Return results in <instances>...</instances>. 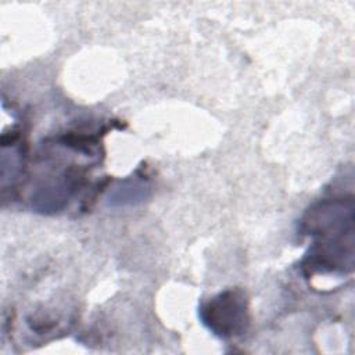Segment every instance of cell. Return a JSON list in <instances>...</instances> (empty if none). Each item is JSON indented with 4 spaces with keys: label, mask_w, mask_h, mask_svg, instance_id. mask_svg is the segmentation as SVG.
<instances>
[{
    "label": "cell",
    "mask_w": 355,
    "mask_h": 355,
    "mask_svg": "<svg viewBox=\"0 0 355 355\" xmlns=\"http://www.w3.org/2000/svg\"><path fill=\"white\" fill-rule=\"evenodd\" d=\"M202 323L216 336H240L248 326L247 298L240 290H226L205 302L200 309Z\"/></svg>",
    "instance_id": "2"
},
{
    "label": "cell",
    "mask_w": 355,
    "mask_h": 355,
    "mask_svg": "<svg viewBox=\"0 0 355 355\" xmlns=\"http://www.w3.org/2000/svg\"><path fill=\"white\" fill-rule=\"evenodd\" d=\"M352 201H327L306 214L304 220L312 234L319 236L309 254V268L320 272L352 269Z\"/></svg>",
    "instance_id": "1"
}]
</instances>
